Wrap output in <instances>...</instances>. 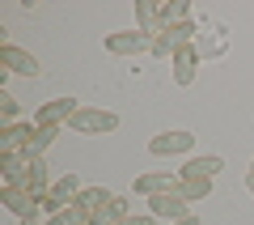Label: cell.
Wrapping results in <instances>:
<instances>
[{
	"mask_svg": "<svg viewBox=\"0 0 254 225\" xmlns=\"http://www.w3.org/2000/svg\"><path fill=\"white\" fill-rule=\"evenodd\" d=\"M68 127H72L76 136H106V132L119 127V115H115V111H102V107H81Z\"/></svg>",
	"mask_w": 254,
	"mask_h": 225,
	"instance_id": "6da1fadb",
	"label": "cell"
},
{
	"mask_svg": "<svg viewBox=\"0 0 254 225\" xmlns=\"http://www.w3.org/2000/svg\"><path fill=\"white\" fill-rule=\"evenodd\" d=\"M81 191H85V187H81V179H76V174L68 170L64 179H55V183H51V191H47V196L38 200V204H43V213L51 217V213H60V208H72Z\"/></svg>",
	"mask_w": 254,
	"mask_h": 225,
	"instance_id": "7a4b0ae2",
	"label": "cell"
},
{
	"mask_svg": "<svg viewBox=\"0 0 254 225\" xmlns=\"http://www.w3.org/2000/svg\"><path fill=\"white\" fill-rule=\"evenodd\" d=\"M195 149V136L187 132V127H174V132H157L153 140H148V153L153 157H182Z\"/></svg>",
	"mask_w": 254,
	"mask_h": 225,
	"instance_id": "3957f363",
	"label": "cell"
},
{
	"mask_svg": "<svg viewBox=\"0 0 254 225\" xmlns=\"http://www.w3.org/2000/svg\"><path fill=\"white\" fill-rule=\"evenodd\" d=\"M76 111H81L76 98H51V102H43V107L34 111V123L38 127H68Z\"/></svg>",
	"mask_w": 254,
	"mask_h": 225,
	"instance_id": "277c9868",
	"label": "cell"
},
{
	"mask_svg": "<svg viewBox=\"0 0 254 225\" xmlns=\"http://www.w3.org/2000/svg\"><path fill=\"white\" fill-rule=\"evenodd\" d=\"M102 43H106L110 55H144L148 47H153V34H144V30H115V34H106Z\"/></svg>",
	"mask_w": 254,
	"mask_h": 225,
	"instance_id": "5b68a950",
	"label": "cell"
},
{
	"mask_svg": "<svg viewBox=\"0 0 254 225\" xmlns=\"http://www.w3.org/2000/svg\"><path fill=\"white\" fill-rule=\"evenodd\" d=\"M0 208H9L17 221H38V213H43L38 196H30L21 187H0Z\"/></svg>",
	"mask_w": 254,
	"mask_h": 225,
	"instance_id": "8992f818",
	"label": "cell"
},
{
	"mask_svg": "<svg viewBox=\"0 0 254 225\" xmlns=\"http://www.w3.org/2000/svg\"><path fill=\"white\" fill-rule=\"evenodd\" d=\"M148 217H157V221H165V225H178V221L190 217V208H187V200H178L174 191H165V196L148 200Z\"/></svg>",
	"mask_w": 254,
	"mask_h": 225,
	"instance_id": "52a82bcc",
	"label": "cell"
},
{
	"mask_svg": "<svg viewBox=\"0 0 254 225\" xmlns=\"http://www.w3.org/2000/svg\"><path fill=\"white\" fill-rule=\"evenodd\" d=\"M199 47L195 43H187V47H178V51L170 55V68H174V85H190L195 81V72H199Z\"/></svg>",
	"mask_w": 254,
	"mask_h": 225,
	"instance_id": "ba28073f",
	"label": "cell"
},
{
	"mask_svg": "<svg viewBox=\"0 0 254 225\" xmlns=\"http://www.w3.org/2000/svg\"><path fill=\"white\" fill-rule=\"evenodd\" d=\"M0 68H9L13 77H38V60L30 51H21V47H13V43H0Z\"/></svg>",
	"mask_w": 254,
	"mask_h": 225,
	"instance_id": "9c48e42d",
	"label": "cell"
},
{
	"mask_svg": "<svg viewBox=\"0 0 254 225\" xmlns=\"http://www.w3.org/2000/svg\"><path fill=\"white\" fill-rule=\"evenodd\" d=\"M110 200H115V196H110L106 187H85L81 196H76V204H72V208L93 225V221H102V217H106V204H110Z\"/></svg>",
	"mask_w": 254,
	"mask_h": 225,
	"instance_id": "30bf717a",
	"label": "cell"
},
{
	"mask_svg": "<svg viewBox=\"0 0 254 225\" xmlns=\"http://www.w3.org/2000/svg\"><path fill=\"white\" fill-rule=\"evenodd\" d=\"M225 170V157H216V153H203V157H187L182 162V170H174L178 179H216V174Z\"/></svg>",
	"mask_w": 254,
	"mask_h": 225,
	"instance_id": "8fae6325",
	"label": "cell"
},
{
	"mask_svg": "<svg viewBox=\"0 0 254 225\" xmlns=\"http://www.w3.org/2000/svg\"><path fill=\"white\" fill-rule=\"evenodd\" d=\"M38 127L34 123H9V127H0V153H26L30 140H34Z\"/></svg>",
	"mask_w": 254,
	"mask_h": 225,
	"instance_id": "7c38bea8",
	"label": "cell"
},
{
	"mask_svg": "<svg viewBox=\"0 0 254 225\" xmlns=\"http://www.w3.org/2000/svg\"><path fill=\"white\" fill-rule=\"evenodd\" d=\"M178 187V174H170V170H157V174H140L136 179V196H165V191H174Z\"/></svg>",
	"mask_w": 254,
	"mask_h": 225,
	"instance_id": "4fadbf2b",
	"label": "cell"
},
{
	"mask_svg": "<svg viewBox=\"0 0 254 225\" xmlns=\"http://www.w3.org/2000/svg\"><path fill=\"white\" fill-rule=\"evenodd\" d=\"M17 187H21V191H30V196H38V200L51 191V179H47V162H43V157H34V162L26 166V174H21Z\"/></svg>",
	"mask_w": 254,
	"mask_h": 225,
	"instance_id": "5bb4252c",
	"label": "cell"
},
{
	"mask_svg": "<svg viewBox=\"0 0 254 225\" xmlns=\"http://www.w3.org/2000/svg\"><path fill=\"white\" fill-rule=\"evenodd\" d=\"M174 196H178V200H187V204H203V200L212 196V183H208V179H178Z\"/></svg>",
	"mask_w": 254,
	"mask_h": 225,
	"instance_id": "9a60e30c",
	"label": "cell"
},
{
	"mask_svg": "<svg viewBox=\"0 0 254 225\" xmlns=\"http://www.w3.org/2000/svg\"><path fill=\"white\" fill-rule=\"evenodd\" d=\"M26 157L21 153H0V174H4V187H17L21 183V174H26Z\"/></svg>",
	"mask_w": 254,
	"mask_h": 225,
	"instance_id": "2e32d148",
	"label": "cell"
},
{
	"mask_svg": "<svg viewBox=\"0 0 254 225\" xmlns=\"http://www.w3.org/2000/svg\"><path fill=\"white\" fill-rule=\"evenodd\" d=\"M157 21H161V26H178V21H190V4H187V0L157 4Z\"/></svg>",
	"mask_w": 254,
	"mask_h": 225,
	"instance_id": "e0dca14e",
	"label": "cell"
},
{
	"mask_svg": "<svg viewBox=\"0 0 254 225\" xmlns=\"http://www.w3.org/2000/svg\"><path fill=\"white\" fill-rule=\"evenodd\" d=\"M34 127H38V123H34ZM55 136H60V127H38V132H34V140H30V149H26L21 157H26V162H34V157H43L47 149H51V140H55Z\"/></svg>",
	"mask_w": 254,
	"mask_h": 225,
	"instance_id": "ac0fdd59",
	"label": "cell"
},
{
	"mask_svg": "<svg viewBox=\"0 0 254 225\" xmlns=\"http://www.w3.org/2000/svg\"><path fill=\"white\" fill-rule=\"evenodd\" d=\"M136 30H144V34H157V30H161V21H157V4L136 0Z\"/></svg>",
	"mask_w": 254,
	"mask_h": 225,
	"instance_id": "d6986e66",
	"label": "cell"
},
{
	"mask_svg": "<svg viewBox=\"0 0 254 225\" xmlns=\"http://www.w3.org/2000/svg\"><path fill=\"white\" fill-rule=\"evenodd\" d=\"M174 51H178V43L170 38V30H157V34H153V47H148V55H157V60H170Z\"/></svg>",
	"mask_w": 254,
	"mask_h": 225,
	"instance_id": "ffe728a7",
	"label": "cell"
},
{
	"mask_svg": "<svg viewBox=\"0 0 254 225\" xmlns=\"http://www.w3.org/2000/svg\"><path fill=\"white\" fill-rule=\"evenodd\" d=\"M106 217H110V225L127 221V217H131V200H127V196H115V200L106 204Z\"/></svg>",
	"mask_w": 254,
	"mask_h": 225,
	"instance_id": "44dd1931",
	"label": "cell"
},
{
	"mask_svg": "<svg viewBox=\"0 0 254 225\" xmlns=\"http://www.w3.org/2000/svg\"><path fill=\"white\" fill-rule=\"evenodd\" d=\"M0 123H4V127L17 123V98H13L9 90H0Z\"/></svg>",
	"mask_w": 254,
	"mask_h": 225,
	"instance_id": "7402d4cb",
	"label": "cell"
},
{
	"mask_svg": "<svg viewBox=\"0 0 254 225\" xmlns=\"http://www.w3.org/2000/svg\"><path fill=\"white\" fill-rule=\"evenodd\" d=\"M161 30H170V38H174L178 47L195 43V38H190V34H195V21H178V26H161Z\"/></svg>",
	"mask_w": 254,
	"mask_h": 225,
	"instance_id": "603a6c76",
	"label": "cell"
},
{
	"mask_svg": "<svg viewBox=\"0 0 254 225\" xmlns=\"http://www.w3.org/2000/svg\"><path fill=\"white\" fill-rule=\"evenodd\" d=\"M43 225H85V217L76 213V208H60V213H51Z\"/></svg>",
	"mask_w": 254,
	"mask_h": 225,
	"instance_id": "cb8c5ba5",
	"label": "cell"
},
{
	"mask_svg": "<svg viewBox=\"0 0 254 225\" xmlns=\"http://www.w3.org/2000/svg\"><path fill=\"white\" fill-rule=\"evenodd\" d=\"M195 47H199V55L208 60V55H220V51H225V38H212V43H195Z\"/></svg>",
	"mask_w": 254,
	"mask_h": 225,
	"instance_id": "d4e9b609",
	"label": "cell"
},
{
	"mask_svg": "<svg viewBox=\"0 0 254 225\" xmlns=\"http://www.w3.org/2000/svg\"><path fill=\"white\" fill-rule=\"evenodd\" d=\"M153 221H157V217H148V213H131L127 221H119V225H153Z\"/></svg>",
	"mask_w": 254,
	"mask_h": 225,
	"instance_id": "484cf974",
	"label": "cell"
},
{
	"mask_svg": "<svg viewBox=\"0 0 254 225\" xmlns=\"http://www.w3.org/2000/svg\"><path fill=\"white\" fill-rule=\"evenodd\" d=\"M178 225H203V221H199V217H195V213H190L187 221H178Z\"/></svg>",
	"mask_w": 254,
	"mask_h": 225,
	"instance_id": "4316f807",
	"label": "cell"
},
{
	"mask_svg": "<svg viewBox=\"0 0 254 225\" xmlns=\"http://www.w3.org/2000/svg\"><path fill=\"white\" fill-rule=\"evenodd\" d=\"M246 191H250V196H254V174H246Z\"/></svg>",
	"mask_w": 254,
	"mask_h": 225,
	"instance_id": "83f0119b",
	"label": "cell"
},
{
	"mask_svg": "<svg viewBox=\"0 0 254 225\" xmlns=\"http://www.w3.org/2000/svg\"><path fill=\"white\" fill-rule=\"evenodd\" d=\"M21 225H43V221H21Z\"/></svg>",
	"mask_w": 254,
	"mask_h": 225,
	"instance_id": "f1b7e54d",
	"label": "cell"
},
{
	"mask_svg": "<svg viewBox=\"0 0 254 225\" xmlns=\"http://www.w3.org/2000/svg\"><path fill=\"white\" fill-rule=\"evenodd\" d=\"M250 174H254V162H250Z\"/></svg>",
	"mask_w": 254,
	"mask_h": 225,
	"instance_id": "f546056e",
	"label": "cell"
},
{
	"mask_svg": "<svg viewBox=\"0 0 254 225\" xmlns=\"http://www.w3.org/2000/svg\"><path fill=\"white\" fill-rule=\"evenodd\" d=\"M85 225H89V221H85Z\"/></svg>",
	"mask_w": 254,
	"mask_h": 225,
	"instance_id": "4dcf8cb0",
	"label": "cell"
}]
</instances>
